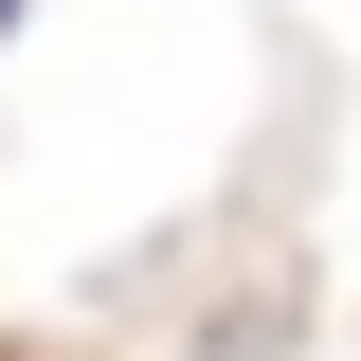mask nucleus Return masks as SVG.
<instances>
[{
    "mask_svg": "<svg viewBox=\"0 0 361 361\" xmlns=\"http://www.w3.org/2000/svg\"><path fill=\"white\" fill-rule=\"evenodd\" d=\"M0 18H18V0H0Z\"/></svg>",
    "mask_w": 361,
    "mask_h": 361,
    "instance_id": "nucleus-1",
    "label": "nucleus"
}]
</instances>
